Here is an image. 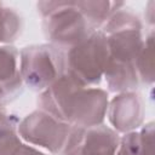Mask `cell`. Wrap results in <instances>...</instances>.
<instances>
[{"label":"cell","mask_w":155,"mask_h":155,"mask_svg":"<svg viewBox=\"0 0 155 155\" xmlns=\"http://www.w3.org/2000/svg\"><path fill=\"white\" fill-rule=\"evenodd\" d=\"M18 119L0 109V155H51L21 139Z\"/></svg>","instance_id":"8"},{"label":"cell","mask_w":155,"mask_h":155,"mask_svg":"<svg viewBox=\"0 0 155 155\" xmlns=\"http://www.w3.org/2000/svg\"><path fill=\"white\" fill-rule=\"evenodd\" d=\"M120 145L117 133L104 125L71 127L62 155H116Z\"/></svg>","instance_id":"6"},{"label":"cell","mask_w":155,"mask_h":155,"mask_svg":"<svg viewBox=\"0 0 155 155\" xmlns=\"http://www.w3.org/2000/svg\"><path fill=\"white\" fill-rule=\"evenodd\" d=\"M64 74V51L52 44L30 45L19 52L22 82L34 91H45Z\"/></svg>","instance_id":"4"},{"label":"cell","mask_w":155,"mask_h":155,"mask_svg":"<svg viewBox=\"0 0 155 155\" xmlns=\"http://www.w3.org/2000/svg\"><path fill=\"white\" fill-rule=\"evenodd\" d=\"M116 133H128L138 130L144 120V103L140 96L133 91L117 93L108 103L107 115Z\"/></svg>","instance_id":"7"},{"label":"cell","mask_w":155,"mask_h":155,"mask_svg":"<svg viewBox=\"0 0 155 155\" xmlns=\"http://www.w3.org/2000/svg\"><path fill=\"white\" fill-rule=\"evenodd\" d=\"M116 155H122V154H121V153H120V151L117 150V153H116Z\"/></svg>","instance_id":"14"},{"label":"cell","mask_w":155,"mask_h":155,"mask_svg":"<svg viewBox=\"0 0 155 155\" xmlns=\"http://www.w3.org/2000/svg\"><path fill=\"white\" fill-rule=\"evenodd\" d=\"M108 103L107 91L80 84L67 74L39 96L40 109L70 127L103 125Z\"/></svg>","instance_id":"1"},{"label":"cell","mask_w":155,"mask_h":155,"mask_svg":"<svg viewBox=\"0 0 155 155\" xmlns=\"http://www.w3.org/2000/svg\"><path fill=\"white\" fill-rule=\"evenodd\" d=\"M108 57L107 36L101 30H96L64 51L65 74L80 84L96 86L104 75Z\"/></svg>","instance_id":"3"},{"label":"cell","mask_w":155,"mask_h":155,"mask_svg":"<svg viewBox=\"0 0 155 155\" xmlns=\"http://www.w3.org/2000/svg\"><path fill=\"white\" fill-rule=\"evenodd\" d=\"M71 127L44 110H36L18 122L17 132L25 143L51 155L63 150Z\"/></svg>","instance_id":"5"},{"label":"cell","mask_w":155,"mask_h":155,"mask_svg":"<svg viewBox=\"0 0 155 155\" xmlns=\"http://www.w3.org/2000/svg\"><path fill=\"white\" fill-rule=\"evenodd\" d=\"M38 8L46 38L59 48L67 50L96 31L80 11L78 1H42Z\"/></svg>","instance_id":"2"},{"label":"cell","mask_w":155,"mask_h":155,"mask_svg":"<svg viewBox=\"0 0 155 155\" xmlns=\"http://www.w3.org/2000/svg\"><path fill=\"white\" fill-rule=\"evenodd\" d=\"M134 67L138 79L144 84L154 82V34L150 33L143 42V46L136 58Z\"/></svg>","instance_id":"11"},{"label":"cell","mask_w":155,"mask_h":155,"mask_svg":"<svg viewBox=\"0 0 155 155\" xmlns=\"http://www.w3.org/2000/svg\"><path fill=\"white\" fill-rule=\"evenodd\" d=\"M22 85L19 75V52L10 45H0V86L11 96Z\"/></svg>","instance_id":"9"},{"label":"cell","mask_w":155,"mask_h":155,"mask_svg":"<svg viewBox=\"0 0 155 155\" xmlns=\"http://www.w3.org/2000/svg\"><path fill=\"white\" fill-rule=\"evenodd\" d=\"M119 151L122 155H154V124L149 122L138 131L125 133L120 138Z\"/></svg>","instance_id":"10"},{"label":"cell","mask_w":155,"mask_h":155,"mask_svg":"<svg viewBox=\"0 0 155 155\" xmlns=\"http://www.w3.org/2000/svg\"><path fill=\"white\" fill-rule=\"evenodd\" d=\"M10 97H11V94L2 86H0V109H2V107L5 105V103L10 99Z\"/></svg>","instance_id":"13"},{"label":"cell","mask_w":155,"mask_h":155,"mask_svg":"<svg viewBox=\"0 0 155 155\" xmlns=\"http://www.w3.org/2000/svg\"><path fill=\"white\" fill-rule=\"evenodd\" d=\"M22 28L19 15L11 7L0 2V45H7L16 40Z\"/></svg>","instance_id":"12"}]
</instances>
